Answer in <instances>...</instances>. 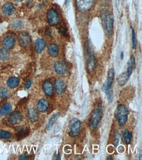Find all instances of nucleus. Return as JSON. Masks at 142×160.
<instances>
[{
	"label": "nucleus",
	"mask_w": 142,
	"mask_h": 160,
	"mask_svg": "<svg viewBox=\"0 0 142 160\" xmlns=\"http://www.w3.org/2000/svg\"><path fill=\"white\" fill-rule=\"evenodd\" d=\"M12 105L10 103H6L4 104L0 110V114L2 116H6L9 114L12 111Z\"/></svg>",
	"instance_id": "22"
},
{
	"label": "nucleus",
	"mask_w": 142,
	"mask_h": 160,
	"mask_svg": "<svg viewBox=\"0 0 142 160\" xmlns=\"http://www.w3.org/2000/svg\"><path fill=\"white\" fill-rule=\"evenodd\" d=\"M28 116L30 121L32 122H34L37 121L38 120V114L37 112L35 111V109L30 108L28 111Z\"/></svg>",
	"instance_id": "23"
},
{
	"label": "nucleus",
	"mask_w": 142,
	"mask_h": 160,
	"mask_svg": "<svg viewBox=\"0 0 142 160\" xmlns=\"http://www.w3.org/2000/svg\"><path fill=\"white\" fill-rule=\"evenodd\" d=\"M132 30V46L133 49H135L136 47L137 41L136 37H135V33L134 29L132 27H131Z\"/></svg>",
	"instance_id": "32"
},
{
	"label": "nucleus",
	"mask_w": 142,
	"mask_h": 160,
	"mask_svg": "<svg viewBox=\"0 0 142 160\" xmlns=\"http://www.w3.org/2000/svg\"><path fill=\"white\" fill-rule=\"evenodd\" d=\"M46 34L47 35H50L51 34V32H50L49 29H48L47 30H46Z\"/></svg>",
	"instance_id": "37"
},
{
	"label": "nucleus",
	"mask_w": 142,
	"mask_h": 160,
	"mask_svg": "<svg viewBox=\"0 0 142 160\" xmlns=\"http://www.w3.org/2000/svg\"><path fill=\"white\" fill-rule=\"evenodd\" d=\"M87 54L88 59L87 63V69L89 73H91L93 71L96 66V58L94 55L93 50L91 44L90 42L87 43Z\"/></svg>",
	"instance_id": "3"
},
{
	"label": "nucleus",
	"mask_w": 142,
	"mask_h": 160,
	"mask_svg": "<svg viewBox=\"0 0 142 160\" xmlns=\"http://www.w3.org/2000/svg\"><path fill=\"white\" fill-rule=\"evenodd\" d=\"M54 68L56 73L60 75L65 74L68 70V65L64 61L56 62L54 64Z\"/></svg>",
	"instance_id": "8"
},
{
	"label": "nucleus",
	"mask_w": 142,
	"mask_h": 160,
	"mask_svg": "<svg viewBox=\"0 0 142 160\" xmlns=\"http://www.w3.org/2000/svg\"><path fill=\"white\" fill-rule=\"evenodd\" d=\"M95 0H75L77 9L81 12H86L92 7Z\"/></svg>",
	"instance_id": "5"
},
{
	"label": "nucleus",
	"mask_w": 142,
	"mask_h": 160,
	"mask_svg": "<svg viewBox=\"0 0 142 160\" xmlns=\"http://www.w3.org/2000/svg\"><path fill=\"white\" fill-rule=\"evenodd\" d=\"M102 21L103 28L106 34L110 35L112 31L113 24V17L112 15L105 12L102 14Z\"/></svg>",
	"instance_id": "1"
},
{
	"label": "nucleus",
	"mask_w": 142,
	"mask_h": 160,
	"mask_svg": "<svg viewBox=\"0 0 142 160\" xmlns=\"http://www.w3.org/2000/svg\"><path fill=\"white\" fill-rule=\"evenodd\" d=\"M9 92L7 88H0V98H7L9 96Z\"/></svg>",
	"instance_id": "29"
},
{
	"label": "nucleus",
	"mask_w": 142,
	"mask_h": 160,
	"mask_svg": "<svg viewBox=\"0 0 142 160\" xmlns=\"http://www.w3.org/2000/svg\"><path fill=\"white\" fill-rule=\"evenodd\" d=\"M43 89L45 94L47 96H52L54 93V87L52 83L49 81H46L43 85Z\"/></svg>",
	"instance_id": "18"
},
{
	"label": "nucleus",
	"mask_w": 142,
	"mask_h": 160,
	"mask_svg": "<svg viewBox=\"0 0 142 160\" xmlns=\"http://www.w3.org/2000/svg\"><path fill=\"white\" fill-rule=\"evenodd\" d=\"M30 131L28 128L21 127L16 130V136L18 140H21L26 138L29 134Z\"/></svg>",
	"instance_id": "15"
},
{
	"label": "nucleus",
	"mask_w": 142,
	"mask_h": 160,
	"mask_svg": "<svg viewBox=\"0 0 142 160\" xmlns=\"http://www.w3.org/2000/svg\"><path fill=\"white\" fill-rule=\"evenodd\" d=\"M20 80L18 78L16 77H11L9 78L7 82L8 86L10 88H15L19 84Z\"/></svg>",
	"instance_id": "24"
},
{
	"label": "nucleus",
	"mask_w": 142,
	"mask_h": 160,
	"mask_svg": "<svg viewBox=\"0 0 142 160\" xmlns=\"http://www.w3.org/2000/svg\"><path fill=\"white\" fill-rule=\"evenodd\" d=\"M107 159L108 160H112L113 159L112 158L111 156H108L107 157Z\"/></svg>",
	"instance_id": "39"
},
{
	"label": "nucleus",
	"mask_w": 142,
	"mask_h": 160,
	"mask_svg": "<svg viewBox=\"0 0 142 160\" xmlns=\"http://www.w3.org/2000/svg\"><path fill=\"white\" fill-rule=\"evenodd\" d=\"M31 156L27 153H24L22 155H21L19 156V159L21 160H27L31 159Z\"/></svg>",
	"instance_id": "34"
},
{
	"label": "nucleus",
	"mask_w": 142,
	"mask_h": 160,
	"mask_svg": "<svg viewBox=\"0 0 142 160\" xmlns=\"http://www.w3.org/2000/svg\"><path fill=\"white\" fill-rule=\"evenodd\" d=\"M128 108L125 105L120 104L118 107L117 110V118L120 126H123L126 124L128 119Z\"/></svg>",
	"instance_id": "2"
},
{
	"label": "nucleus",
	"mask_w": 142,
	"mask_h": 160,
	"mask_svg": "<svg viewBox=\"0 0 142 160\" xmlns=\"http://www.w3.org/2000/svg\"><path fill=\"white\" fill-rule=\"evenodd\" d=\"M115 136V146H117L119 142L120 139V133L117 130L115 131L114 132Z\"/></svg>",
	"instance_id": "33"
},
{
	"label": "nucleus",
	"mask_w": 142,
	"mask_h": 160,
	"mask_svg": "<svg viewBox=\"0 0 142 160\" xmlns=\"http://www.w3.org/2000/svg\"><path fill=\"white\" fill-rule=\"evenodd\" d=\"M56 159L57 160H60V159H61V158H60V154H59V153H58V154L56 155Z\"/></svg>",
	"instance_id": "36"
},
{
	"label": "nucleus",
	"mask_w": 142,
	"mask_h": 160,
	"mask_svg": "<svg viewBox=\"0 0 142 160\" xmlns=\"http://www.w3.org/2000/svg\"><path fill=\"white\" fill-rule=\"evenodd\" d=\"M124 53H123V52H121V59H123V58H124Z\"/></svg>",
	"instance_id": "38"
},
{
	"label": "nucleus",
	"mask_w": 142,
	"mask_h": 160,
	"mask_svg": "<svg viewBox=\"0 0 142 160\" xmlns=\"http://www.w3.org/2000/svg\"><path fill=\"white\" fill-rule=\"evenodd\" d=\"M18 41L20 45L24 47L29 46L31 42V36L26 32H22L18 35Z\"/></svg>",
	"instance_id": "9"
},
{
	"label": "nucleus",
	"mask_w": 142,
	"mask_h": 160,
	"mask_svg": "<svg viewBox=\"0 0 142 160\" xmlns=\"http://www.w3.org/2000/svg\"><path fill=\"white\" fill-rule=\"evenodd\" d=\"M15 7L12 3L6 2L2 7V12L6 16H10L13 14L15 11Z\"/></svg>",
	"instance_id": "12"
},
{
	"label": "nucleus",
	"mask_w": 142,
	"mask_h": 160,
	"mask_svg": "<svg viewBox=\"0 0 142 160\" xmlns=\"http://www.w3.org/2000/svg\"><path fill=\"white\" fill-rule=\"evenodd\" d=\"M55 86L56 92L58 95H61L63 94L66 88V86L64 81L60 78H58L55 80Z\"/></svg>",
	"instance_id": "13"
},
{
	"label": "nucleus",
	"mask_w": 142,
	"mask_h": 160,
	"mask_svg": "<svg viewBox=\"0 0 142 160\" xmlns=\"http://www.w3.org/2000/svg\"><path fill=\"white\" fill-rule=\"evenodd\" d=\"M135 58L133 55H132L127 63L128 67H127V71L126 72L130 76L132 74V70L135 67Z\"/></svg>",
	"instance_id": "21"
},
{
	"label": "nucleus",
	"mask_w": 142,
	"mask_h": 160,
	"mask_svg": "<svg viewBox=\"0 0 142 160\" xmlns=\"http://www.w3.org/2000/svg\"><path fill=\"white\" fill-rule=\"evenodd\" d=\"M48 51L50 55L53 57H57L59 54V48L56 44H50L48 47Z\"/></svg>",
	"instance_id": "19"
},
{
	"label": "nucleus",
	"mask_w": 142,
	"mask_h": 160,
	"mask_svg": "<svg viewBox=\"0 0 142 160\" xmlns=\"http://www.w3.org/2000/svg\"><path fill=\"white\" fill-rule=\"evenodd\" d=\"M15 39L13 35H8L3 39L2 44L4 48L6 49H11L14 46Z\"/></svg>",
	"instance_id": "11"
},
{
	"label": "nucleus",
	"mask_w": 142,
	"mask_h": 160,
	"mask_svg": "<svg viewBox=\"0 0 142 160\" xmlns=\"http://www.w3.org/2000/svg\"><path fill=\"white\" fill-rule=\"evenodd\" d=\"M46 46V43L44 40L42 38H38L35 42V49L38 53H41L44 49Z\"/></svg>",
	"instance_id": "16"
},
{
	"label": "nucleus",
	"mask_w": 142,
	"mask_h": 160,
	"mask_svg": "<svg viewBox=\"0 0 142 160\" xmlns=\"http://www.w3.org/2000/svg\"><path fill=\"white\" fill-rule=\"evenodd\" d=\"M22 119V116L20 112L16 111L13 113L8 119V121L12 124H18L21 123Z\"/></svg>",
	"instance_id": "14"
},
{
	"label": "nucleus",
	"mask_w": 142,
	"mask_h": 160,
	"mask_svg": "<svg viewBox=\"0 0 142 160\" xmlns=\"http://www.w3.org/2000/svg\"><path fill=\"white\" fill-rule=\"evenodd\" d=\"M122 135L126 144H128L131 142L132 138V134L128 131V129H124L122 131Z\"/></svg>",
	"instance_id": "25"
},
{
	"label": "nucleus",
	"mask_w": 142,
	"mask_h": 160,
	"mask_svg": "<svg viewBox=\"0 0 142 160\" xmlns=\"http://www.w3.org/2000/svg\"><path fill=\"white\" fill-rule=\"evenodd\" d=\"M12 27L15 30H20L24 27V23L20 20H15L13 22Z\"/></svg>",
	"instance_id": "28"
},
{
	"label": "nucleus",
	"mask_w": 142,
	"mask_h": 160,
	"mask_svg": "<svg viewBox=\"0 0 142 160\" xmlns=\"http://www.w3.org/2000/svg\"><path fill=\"white\" fill-rule=\"evenodd\" d=\"M69 0H65V3H66V4H67L68 3Z\"/></svg>",
	"instance_id": "41"
},
{
	"label": "nucleus",
	"mask_w": 142,
	"mask_h": 160,
	"mask_svg": "<svg viewBox=\"0 0 142 160\" xmlns=\"http://www.w3.org/2000/svg\"><path fill=\"white\" fill-rule=\"evenodd\" d=\"M114 70L113 69H111L108 71L107 79L102 86V90L103 91L105 92L111 87L114 78Z\"/></svg>",
	"instance_id": "10"
},
{
	"label": "nucleus",
	"mask_w": 142,
	"mask_h": 160,
	"mask_svg": "<svg viewBox=\"0 0 142 160\" xmlns=\"http://www.w3.org/2000/svg\"><path fill=\"white\" fill-rule=\"evenodd\" d=\"M49 106V102L46 99H42L40 100L37 104L38 110L42 113L46 111Z\"/></svg>",
	"instance_id": "17"
},
{
	"label": "nucleus",
	"mask_w": 142,
	"mask_h": 160,
	"mask_svg": "<svg viewBox=\"0 0 142 160\" xmlns=\"http://www.w3.org/2000/svg\"><path fill=\"white\" fill-rule=\"evenodd\" d=\"M10 133L4 130L0 131V138L2 139H8L11 138Z\"/></svg>",
	"instance_id": "31"
},
{
	"label": "nucleus",
	"mask_w": 142,
	"mask_h": 160,
	"mask_svg": "<svg viewBox=\"0 0 142 160\" xmlns=\"http://www.w3.org/2000/svg\"><path fill=\"white\" fill-rule=\"evenodd\" d=\"M15 1H16V2H20L22 1L23 0H15Z\"/></svg>",
	"instance_id": "40"
},
{
	"label": "nucleus",
	"mask_w": 142,
	"mask_h": 160,
	"mask_svg": "<svg viewBox=\"0 0 142 160\" xmlns=\"http://www.w3.org/2000/svg\"><path fill=\"white\" fill-rule=\"evenodd\" d=\"M31 84V80H29L26 83L25 85L24 89L25 90H27L30 88Z\"/></svg>",
	"instance_id": "35"
},
{
	"label": "nucleus",
	"mask_w": 142,
	"mask_h": 160,
	"mask_svg": "<svg viewBox=\"0 0 142 160\" xmlns=\"http://www.w3.org/2000/svg\"><path fill=\"white\" fill-rule=\"evenodd\" d=\"M47 18L48 22L51 26H55L59 22V16L58 13L54 9H51L48 11Z\"/></svg>",
	"instance_id": "7"
},
{
	"label": "nucleus",
	"mask_w": 142,
	"mask_h": 160,
	"mask_svg": "<svg viewBox=\"0 0 142 160\" xmlns=\"http://www.w3.org/2000/svg\"><path fill=\"white\" fill-rule=\"evenodd\" d=\"M59 115H60L59 113H56L52 116L51 119H50L49 123H48L47 126V128L48 130H50L52 128L54 123L56 122V120L58 119Z\"/></svg>",
	"instance_id": "26"
},
{
	"label": "nucleus",
	"mask_w": 142,
	"mask_h": 160,
	"mask_svg": "<svg viewBox=\"0 0 142 160\" xmlns=\"http://www.w3.org/2000/svg\"><path fill=\"white\" fill-rule=\"evenodd\" d=\"M130 76L127 72L122 73L117 77L118 83L121 86H123L126 84Z\"/></svg>",
	"instance_id": "20"
},
{
	"label": "nucleus",
	"mask_w": 142,
	"mask_h": 160,
	"mask_svg": "<svg viewBox=\"0 0 142 160\" xmlns=\"http://www.w3.org/2000/svg\"><path fill=\"white\" fill-rule=\"evenodd\" d=\"M81 125L80 120L76 118H73L70 120L69 123V128L70 133L72 136H77L79 133Z\"/></svg>",
	"instance_id": "6"
},
{
	"label": "nucleus",
	"mask_w": 142,
	"mask_h": 160,
	"mask_svg": "<svg viewBox=\"0 0 142 160\" xmlns=\"http://www.w3.org/2000/svg\"><path fill=\"white\" fill-rule=\"evenodd\" d=\"M9 56V53L8 50L2 48L0 49V60L4 61L8 58Z\"/></svg>",
	"instance_id": "27"
},
{
	"label": "nucleus",
	"mask_w": 142,
	"mask_h": 160,
	"mask_svg": "<svg viewBox=\"0 0 142 160\" xmlns=\"http://www.w3.org/2000/svg\"><path fill=\"white\" fill-rule=\"evenodd\" d=\"M106 94V97L108 102L111 103L112 102L113 99V91L111 88L108 89L107 91L105 92Z\"/></svg>",
	"instance_id": "30"
},
{
	"label": "nucleus",
	"mask_w": 142,
	"mask_h": 160,
	"mask_svg": "<svg viewBox=\"0 0 142 160\" xmlns=\"http://www.w3.org/2000/svg\"><path fill=\"white\" fill-rule=\"evenodd\" d=\"M102 115H103L102 106L101 103H99L98 104V107L93 113L90 122L91 126L93 128H96L102 119Z\"/></svg>",
	"instance_id": "4"
}]
</instances>
